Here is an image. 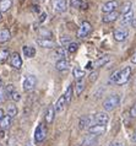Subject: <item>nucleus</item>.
I'll use <instances>...</instances> for the list:
<instances>
[{
  "label": "nucleus",
  "mask_w": 136,
  "mask_h": 146,
  "mask_svg": "<svg viewBox=\"0 0 136 146\" xmlns=\"http://www.w3.org/2000/svg\"><path fill=\"white\" fill-rule=\"evenodd\" d=\"M54 53H55V56L58 58V60H61V59H66V54H67V50L66 48L64 47H57L54 49Z\"/></svg>",
  "instance_id": "nucleus-20"
},
{
  "label": "nucleus",
  "mask_w": 136,
  "mask_h": 146,
  "mask_svg": "<svg viewBox=\"0 0 136 146\" xmlns=\"http://www.w3.org/2000/svg\"><path fill=\"white\" fill-rule=\"evenodd\" d=\"M38 35H39V37H42L43 39H51L53 38V33L44 27L38 28Z\"/></svg>",
  "instance_id": "nucleus-23"
},
{
  "label": "nucleus",
  "mask_w": 136,
  "mask_h": 146,
  "mask_svg": "<svg viewBox=\"0 0 136 146\" xmlns=\"http://www.w3.org/2000/svg\"><path fill=\"white\" fill-rule=\"evenodd\" d=\"M1 19H3V13L0 11V21H1Z\"/></svg>",
  "instance_id": "nucleus-49"
},
{
  "label": "nucleus",
  "mask_w": 136,
  "mask_h": 146,
  "mask_svg": "<svg viewBox=\"0 0 136 146\" xmlns=\"http://www.w3.org/2000/svg\"><path fill=\"white\" fill-rule=\"evenodd\" d=\"M36 85H37V78L33 75H28L25 79V81H23L22 88H23V91H26V92H31L34 90Z\"/></svg>",
  "instance_id": "nucleus-3"
},
{
  "label": "nucleus",
  "mask_w": 136,
  "mask_h": 146,
  "mask_svg": "<svg viewBox=\"0 0 136 146\" xmlns=\"http://www.w3.org/2000/svg\"><path fill=\"white\" fill-rule=\"evenodd\" d=\"M109 146H114V143H113V144H110V145H109Z\"/></svg>",
  "instance_id": "nucleus-50"
},
{
  "label": "nucleus",
  "mask_w": 136,
  "mask_h": 146,
  "mask_svg": "<svg viewBox=\"0 0 136 146\" xmlns=\"http://www.w3.org/2000/svg\"><path fill=\"white\" fill-rule=\"evenodd\" d=\"M119 6V3L117 0H110V1H107L104 5L102 6V13L104 14H109V13H114V11H117Z\"/></svg>",
  "instance_id": "nucleus-8"
},
{
  "label": "nucleus",
  "mask_w": 136,
  "mask_h": 146,
  "mask_svg": "<svg viewBox=\"0 0 136 146\" xmlns=\"http://www.w3.org/2000/svg\"><path fill=\"white\" fill-rule=\"evenodd\" d=\"M114 146H124L121 143H114Z\"/></svg>",
  "instance_id": "nucleus-48"
},
{
  "label": "nucleus",
  "mask_w": 136,
  "mask_h": 146,
  "mask_svg": "<svg viewBox=\"0 0 136 146\" xmlns=\"http://www.w3.org/2000/svg\"><path fill=\"white\" fill-rule=\"evenodd\" d=\"M131 140H133L134 143H136V129L134 130V133L131 134Z\"/></svg>",
  "instance_id": "nucleus-42"
},
{
  "label": "nucleus",
  "mask_w": 136,
  "mask_h": 146,
  "mask_svg": "<svg viewBox=\"0 0 136 146\" xmlns=\"http://www.w3.org/2000/svg\"><path fill=\"white\" fill-rule=\"evenodd\" d=\"M5 90H6V96H7V98H10V96L13 95V92L16 90L15 86L13 84H7L6 86H5Z\"/></svg>",
  "instance_id": "nucleus-36"
},
{
  "label": "nucleus",
  "mask_w": 136,
  "mask_h": 146,
  "mask_svg": "<svg viewBox=\"0 0 136 146\" xmlns=\"http://www.w3.org/2000/svg\"><path fill=\"white\" fill-rule=\"evenodd\" d=\"M133 20H134V13H133V11H130V13H127V14H125V15H121V17H120V23H121L123 26L131 25Z\"/></svg>",
  "instance_id": "nucleus-17"
},
{
  "label": "nucleus",
  "mask_w": 136,
  "mask_h": 146,
  "mask_svg": "<svg viewBox=\"0 0 136 146\" xmlns=\"http://www.w3.org/2000/svg\"><path fill=\"white\" fill-rule=\"evenodd\" d=\"M22 52H23V55H25L26 58H33L36 55V49L31 46H23Z\"/></svg>",
  "instance_id": "nucleus-24"
},
{
  "label": "nucleus",
  "mask_w": 136,
  "mask_h": 146,
  "mask_svg": "<svg viewBox=\"0 0 136 146\" xmlns=\"http://www.w3.org/2000/svg\"><path fill=\"white\" fill-rule=\"evenodd\" d=\"M107 131V125L106 124H94L92 127L88 128V133L92 134V135H103Z\"/></svg>",
  "instance_id": "nucleus-7"
},
{
  "label": "nucleus",
  "mask_w": 136,
  "mask_h": 146,
  "mask_svg": "<svg viewBox=\"0 0 136 146\" xmlns=\"http://www.w3.org/2000/svg\"><path fill=\"white\" fill-rule=\"evenodd\" d=\"M81 146H97V136L92 135V134L85 136L81 141Z\"/></svg>",
  "instance_id": "nucleus-15"
},
{
  "label": "nucleus",
  "mask_w": 136,
  "mask_h": 146,
  "mask_svg": "<svg viewBox=\"0 0 136 146\" xmlns=\"http://www.w3.org/2000/svg\"><path fill=\"white\" fill-rule=\"evenodd\" d=\"M0 146H3V145H1V144H0Z\"/></svg>",
  "instance_id": "nucleus-51"
},
{
  "label": "nucleus",
  "mask_w": 136,
  "mask_h": 146,
  "mask_svg": "<svg viewBox=\"0 0 136 146\" xmlns=\"http://www.w3.org/2000/svg\"><path fill=\"white\" fill-rule=\"evenodd\" d=\"M60 42H61L63 46H65V47H66L67 44L71 43L73 40H71V38H70V37H67V36H64V37H61V38H60Z\"/></svg>",
  "instance_id": "nucleus-39"
},
{
  "label": "nucleus",
  "mask_w": 136,
  "mask_h": 146,
  "mask_svg": "<svg viewBox=\"0 0 136 146\" xmlns=\"http://www.w3.org/2000/svg\"><path fill=\"white\" fill-rule=\"evenodd\" d=\"M37 44L38 46H41L42 48H47V49H55V46H57V44H55V42L53 39H43V38H38L37 39Z\"/></svg>",
  "instance_id": "nucleus-13"
},
{
  "label": "nucleus",
  "mask_w": 136,
  "mask_h": 146,
  "mask_svg": "<svg viewBox=\"0 0 136 146\" xmlns=\"http://www.w3.org/2000/svg\"><path fill=\"white\" fill-rule=\"evenodd\" d=\"M133 9V3L131 1H125L121 5V9H120V14L121 15H125V14H127V13H130V11H133L131 10Z\"/></svg>",
  "instance_id": "nucleus-29"
},
{
  "label": "nucleus",
  "mask_w": 136,
  "mask_h": 146,
  "mask_svg": "<svg viewBox=\"0 0 136 146\" xmlns=\"http://www.w3.org/2000/svg\"><path fill=\"white\" fill-rule=\"evenodd\" d=\"M10 100H13L14 102H18V101L21 100V95H20V92H18L17 90H15V91L13 92V95L10 96Z\"/></svg>",
  "instance_id": "nucleus-37"
},
{
  "label": "nucleus",
  "mask_w": 136,
  "mask_h": 146,
  "mask_svg": "<svg viewBox=\"0 0 136 146\" xmlns=\"http://www.w3.org/2000/svg\"><path fill=\"white\" fill-rule=\"evenodd\" d=\"M53 9L58 14L65 13L67 9V1L66 0H53Z\"/></svg>",
  "instance_id": "nucleus-9"
},
{
  "label": "nucleus",
  "mask_w": 136,
  "mask_h": 146,
  "mask_svg": "<svg viewBox=\"0 0 136 146\" xmlns=\"http://www.w3.org/2000/svg\"><path fill=\"white\" fill-rule=\"evenodd\" d=\"M114 39L118 40V42H123V40H125L127 38V36H129V31L126 30V28H117V30L114 31Z\"/></svg>",
  "instance_id": "nucleus-10"
},
{
  "label": "nucleus",
  "mask_w": 136,
  "mask_h": 146,
  "mask_svg": "<svg viewBox=\"0 0 136 146\" xmlns=\"http://www.w3.org/2000/svg\"><path fill=\"white\" fill-rule=\"evenodd\" d=\"M98 78V72L97 71H94V72H92V74L90 75V81H94L96 79Z\"/></svg>",
  "instance_id": "nucleus-41"
},
{
  "label": "nucleus",
  "mask_w": 136,
  "mask_h": 146,
  "mask_svg": "<svg viewBox=\"0 0 136 146\" xmlns=\"http://www.w3.org/2000/svg\"><path fill=\"white\" fill-rule=\"evenodd\" d=\"M4 115H5V114H4V111H3V108H0V120H1V119L4 118Z\"/></svg>",
  "instance_id": "nucleus-45"
},
{
  "label": "nucleus",
  "mask_w": 136,
  "mask_h": 146,
  "mask_svg": "<svg viewBox=\"0 0 136 146\" xmlns=\"http://www.w3.org/2000/svg\"><path fill=\"white\" fill-rule=\"evenodd\" d=\"M119 17V13L118 11H114V13H109V14H104V16L102 17V21L104 23H110L117 21Z\"/></svg>",
  "instance_id": "nucleus-16"
},
{
  "label": "nucleus",
  "mask_w": 136,
  "mask_h": 146,
  "mask_svg": "<svg viewBox=\"0 0 136 146\" xmlns=\"http://www.w3.org/2000/svg\"><path fill=\"white\" fill-rule=\"evenodd\" d=\"M10 38H11L10 31L7 30V28H3V30L0 31V43H6V42H9Z\"/></svg>",
  "instance_id": "nucleus-22"
},
{
  "label": "nucleus",
  "mask_w": 136,
  "mask_h": 146,
  "mask_svg": "<svg viewBox=\"0 0 136 146\" xmlns=\"http://www.w3.org/2000/svg\"><path fill=\"white\" fill-rule=\"evenodd\" d=\"M55 109H54V104L53 106H49L47 108V112H46V115H44V120L47 124H51L53 123V120L55 118Z\"/></svg>",
  "instance_id": "nucleus-14"
},
{
  "label": "nucleus",
  "mask_w": 136,
  "mask_h": 146,
  "mask_svg": "<svg viewBox=\"0 0 136 146\" xmlns=\"http://www.w3.org/2000/svg\"><path fill=\"white\" fill-rule=\"evenodd\" d=\"M11 124H13V118L9 117L7 114L4 115V118L0 120V128H1L3 130H6V129H9L11 127Z\"/></svg>",
  "instance_id": "nucleus-18"
},
{
  "label": "nucleus",
  "mask_w": 136,
  "mask_h": 146,
  "mask_svg": "<svg viewBox=\"0 0 136 146\" xmlns=\"http://www.w3.org/2000/svg\"><path fill=\"white\" fill-rule=\"evenodd\" d=\"M65 48H66L67 53L74 54V53H76V52H77V49H79V43H77V42H71V43L67 44Z\"/></svg>",
  "instance_id": "nucleus-33"
},
{
  "label": "nucleus",
  "mask_w": 136,
  "mask_h": 146,
  "mask_svg": "<svg viewBox=\"0 0 136 146\" xmlns=\"http://www.w3.org/2000/svg\"><path fill=\"white\" fill-rule=\"evenodd\" d=\"M74 86H75V93L77 96H80L82 93V91L85 90V81H83V79L82 80H76Z\"/></svg>",
  "instance_id": "nucleus-25"
},
{
  "label": "nucleus",
  "mask_w": 136,
  "mask_h": 146,
  "mask_svg": "<svg viewBox=\"0 0 136 146\" xmlns=\"http://www.w3.org/2000/svg\"><path fill=\"white\" fill-rule=\"evenodd\" d=\"M131 66H125L124 69L120 70V75H119V79L117 81V85H124L129 81L130 76H131Z\"/></svg>",
  "instance_id": "nucleus-5"
},
{
  "label": "nucleus",
  "mask_w": 136,
  "mask_h": 146,
  "mask_svg": "<svg viewBox=\"0 0 136 146\" xmlns=\"http://www.w3.org/2000/svg\"><path fill=\"white\" fill-rule=\"evenodd\" d=\"M44 19H46V14H42L41 17H39V21H44Z\"/></svg>",
  "instance_id": "nucleus-46"
},
{
  "label": "nucleus",
  "mask_w": 136,
  "mask_h": 146,
  "mask_svg": "<svg viewBox=\"0 0 136 146\" xmlns=\"http://www.w3.org/2000/svg\"><path fill=\"white\" fill-rule=\"evenodd\" d=\"M65 104H66V101H65V97H64V95H61L60 97L58 98L57 101V103L54 104V109H55V112L59 113V112H61L64 107H65Z\"/></svg>",
  "instance_id": "nucleus-19"
},
{
  "label": "nucleus",
  "mask_w": 136,
  "mask_h": 146,
  "mask_svg": "<svg viewBox=\"0 0 136 146\" xmlns=\"http://www.w3.org/2000/svg\"><path fill=\"white\" fill-rule=\"evenodd\" d=\"M37 1H38V0H37Z\"/></svg>",
  "instance_id": "nucleus-53"
},
{
  "label": "nucleus",
  "mask_w": 136,
  "mask_h": 146,
  "mask_svg": "<svg viewBox=\"0 0 136 146\" xmlns=\"http://www.w3.org/2000/svg\"><path fill=\"white\" fill-rule=\"evenodd\" d=\"M110 60V58H109V55H103V56H101L98 60H96V62L93 63L94 64V68H99V66H103V65H106V64L108 63Z\"/></svg>",
  "instance_id": "nucleus-27"
},
{
  "label": "nucleus",
  "mask_w": 136,
  "mask_h": 146,
  "mask_svg": "<svg viewBox=\"0 0 136 146\" xmlns=\"http://www.w3.org/2000/svg\"><path fill=\"white\" fill-rule=\"evenodd\" d=\"M73 92H74V90H73V86H67V88H66V91L64 92V97H65V101H66V103H70L71 102V100H73Z\"/></svg>",
  "instance_id": "nucleus-32"
},
{
  "label": "nucleus",
  "mask_w": 136,
  "mask_h": 146,
  "mask_svg": "<svg viewBox=\"0 0 136 146\" xmlns=\"http://www.w3.org/2000/svg\"><path fill=\"white\" fill-rule=\"evenodd\" d=\"M14 4V0H0V11L1 13H6L11 9Z\"/></svg>",
  "instance_id": "nucleus-21"
},
{
  "label": "nucleus",
  "mask_w": 136,
  "mask_h": 146,
  "mask_svg": "<svg viewBox=\"0 0 136 146\" xmlns=\"http://www.w3.org/2000/svg\"><path fill=\"white\" fill-rule=\"evenodd\" d=\"M86 127H90L88 117H82V118H80V121H79V128H80V129H85Z\"/></svg>",
  "instance_id": "nucleus-34"
},
{
  "label": "nucleus",
  "mask_w": 136,
  "mask_h": 146,
  "mask_svg": "<svg viewBox=\"0 0 136 146\" xmlns=\"http://www.w3.org/2000/svg\"><path fill=\"white\" fill-rule=\"evenodd\" d=\"M131 26H133L134 28H136V19L133 20V22H131Z\"/></svg>",
  "instance_id": "nucleus-47"
},
{
  "label": "nucleus",
  "mask_w": 136,
  "mask_h": 146,
  "mask_svg": "<svg viewBox=\"0 0 136 146\" xmlns=\"http://www.w3.org/2000/svg\"><path fill=\"white\" fill-rule=\"evenodd\" d=\"M10 65L16 70H20L22 68V58L17 52H14L10 56Z\"/></svg>",
  "instance_id": "nucleus-6"
},
{
  "label": "nucleus",
  "mask_w": 136,
  "mask_h": 146,
  "mask_svg": "<svg viewBox=\"0 0 136 146\" xmlns=\"http://www.w3.org/2000/svg\"><path fill=\"white\" fill-rule=\"evenodd\" d=\"M130 115L133 117V118H135V117H136V102H135V104L130 109Z\"/></svg>",
  "instance_id": "nucleus-40"
},
{
  "label": "nucleus",
  "mask_w": 136,
  "mask_h": 146,
  "mask_svg": "<svg viewBox=\"0 0 136 146\" xmlns=\"http://www.w3.org/2000/svg\"><path fill=\"white\" fill-rule=\"evenodd\" d=\"M87 69H91V70H92V69H93L94 68V64L93 63H88V64H87V66H86Z\"/></svg>",
  "instance_id": "nucleus-44"
},
{
  "label": "nucleus",
  "mask_w": 136,
  "mask_h": 146,
  "mask_svg": "<svg viewBox=\"0 0 136 146\" xmlns=\"http://www.w3.org/2000/svg\"><path fill=\"white\" fill-rule=\"evenodd\" d=\"M131 63H133V64H136V52H135V54L131 56Z\"/></svg>",
  "instance_id": "nucleus-43"
},
{
  "label": "nucleus",
  "mask_w": 136,
  "mask_h": 146,
  "mask_svg": "<svg viewBox=\"0 0 136 146\" xmlns=\"http://www.w3.org/2000/svg\"><path fill=\"white\" fill-rule=\"evenodd\" d=\"M135 85H136V82H135Z\"/></svg>",
  "instance_id": "nucleus-52"
},
{
  "label": "nucleus",
  "mask_w": 136,
  "mask_h": 146,
  "mask_svg": "<svg viewBox=\"0 0 136 146\" xmlns=\"http://www.w3.org/2000/svg\"><path fill=\"white\" fill-rule=\"evenodd\" d=\"M119 104H120V96L117 95V93H113V95L108 96L107 98L103 101L102 106H103V108H104V111L112 112V111H114Z\"/></svg>",
  "instance_id": "nucleus-1"
},
{
  "label": "nucleus",
  "mask_w": 136,
  "mask_h": 146,
  "mask_svg": "<svg viewBox=\"0 0 136 146\" xmlns=\"http://www.w3.org/2000/svg\"><path fill=\"white\" fill-rule=\"evenodd\" d=\"M119 75H120V70L114 71V72H113V75L110 76V82L117 84V81H118V79H119Z\"/></svg>",
  "instance_id": "nucleus-38"
},
{
  "label": "nucleus",
  "mask_w": 136,
  "mask_h": 146,
  "mask_svg": "<svg viewBox=\"0 0 136 146\" xmlns=\"http://www.w3.org/2000/svg\"><path fill=\"white\" fill-rule=\"evenodd\" d=\"M73 75H74V78H75L76 80H82L83 76H85V71H83L81 68L75 66V68L73 69Z\"/></svg>",
  "instance_id": "nucleus-26"
},
{
  "label": "nucleus",
  "mask_w": 136,
  "mask_h": 146,
  "mask_svg": "<svg viewBox=\"0 0 136 146\" xmlns=\"http://www.w3.org/2000/svg\"><path fill=\"white\" fill-rule=\"evenodd\" d=\"M73 7H80V9H87V4L83 0H70Z\"/></svg>",
  "instance_id": "nucleus-31"
},
{
  "label": "nucleus",
  "mask_w": 136,
  "mask_h": 146,
  "mask_svg": "<svg viewBox=\"0 0 136 146\" xmlns=\"http://www.w3.org/2000/svg\"><path fill=\"white\" fill-rule=\"evenodd\" d=\"M93 120H94V124H106L107 125V123L109 121V115H108L106 112H99L93 115Z\"/></svg>",
  "instance_id": "nucleus-11"
},
{
  "label": "nucleus",
  "mask_w": 136,
  "mask_h": 146,
  "mask_svg": "<svg viewBox=\"0 0 136 146\" xmlns=\"http://www.w3.org/2000/svg\"><path fill=\"white\" fill-rule=\"evenodd\" d=\"M70 63L67 62L66 59H61V60H58L57 63H55V69H57L58 71H60V72H66V71H69L70 70Z\"/></svg>",
  "instance_id": "nucleus-12"
},
{
  "label": "nucleus",
  "mask_w": 136,
  "mask_h": 146,
  "mask_svg": "<svg viewBox=\"0 0 136 146\" xmlns=\"http://www.w3.org/2000/svg\"><path fill=\"white\" fill-rule=\"evenodd\" d=\"M7 96H6V90H5V86L0 85V103H4L6 101Z\"/></svg>",
  "instance_id": "nucleus-35"
},
{
  "label": "nucleus",
  "mask_w": 136,
  "mask_h": 146,
  "mask_svg": "<svg viewBox=\"0 0 136 146\" xmlns=\"http://www.w3.org/2000/svg\"><path fill=\"white\" fill-rule=\"evenodd\" d=\"M6 113H7V115H9V117H11V118H15V117L17 115V113H18L16 104H14V103L9 104V106H7V111H6Z\"/></svg>",
  "instance_id": "nucleus-28"
},
{
  "label": "nucleus",
  "mask_w": 136,
  "mask_h": 146,
  "mask_svg": "<svg viewBox=\"0 0 136 146\" xmlns=\"http://www.w3.org/2000/svg\"><path fill=\"white\" fill-rule=\"evenodd\" d=\"M47 136V128L44 124H39L37 125V128H36L34 130V140L36 143H42V141H44Z\"/></svg>",
  "instance_id": "nucleus-4"
},
{
  "label": "nucleus",
  "mask_w": 136,
  "mask_h": 146,
  "mask_svg": "<svg viewBox=\"0 0 136 146\" xmlns=\"http://www.w3.org/2000/svg\"><path fill=\"white\" fill-rule=\"evenodd\" d=\"M9 56H11L9 49H6V48L0 49V63H5L6 60L9 59Z\"/></svg>",
  "instance_id": "nucleus-30"
},
{
  "label": "nucleus",
  "mask_w": 136,
  "mask_h": 146,
  "mask_svg": "<svg viewBox=\"0 0 136 146\" xmlns=\"http://www.w3.org/2000/svg\"><path fill=\"white\" fill-rule=\"evenodd\" d=\"M91 32H92V25L88 21H83L81 23V26L79 27L77 37L79 38H86V37H88L90 36Z\"/></svg>",
  "instance_id": "nucleus-2"
}]
</instances>
